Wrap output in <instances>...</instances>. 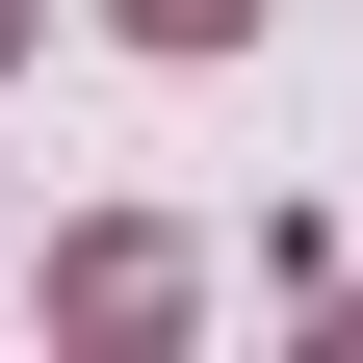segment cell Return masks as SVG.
I'll return each mask as SVG.
<instances>
[{"label": "cell", "mask_w": 363, "mask_h": 363, "mask_svg": "<svg viewBox=\"0 0 363 363\" xmlns=\"http://www.w3.org/2000/svg\"><path fill=\"white\" fill-rule=\"evenodd\" d=\"M130 26H156V52H208V26H234V0H130Z\"/></svg>", "instance_id": "6da1fadb"}]
</instances>
